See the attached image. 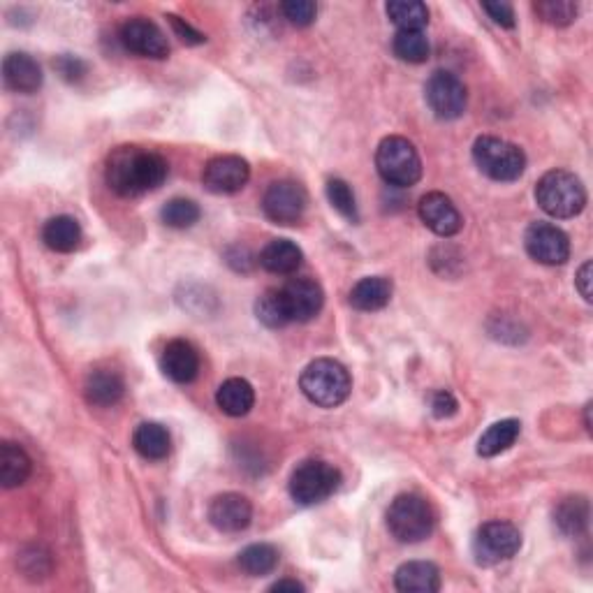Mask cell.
I'll use <instances>...</instances> for the list:
<instances>
[{
	"label": "cell",
	"instance_id": "obj_33",
	"mask_svg": "<svg viewBox=\"0 0 593 593\" xmlns=\"http://www.w3.org/2000/svg\"><path fill=\"white\" fill-rule=\"evenodd\" d=\"M255 316H258L262 325H267L269 329H281L285 325H290V318L288 313H285L281 299V290H267L265 295L258 299V304H255Z\"/></svg>",
	"mask_w": 593,
	"mask_h": 593
},
{
	"label": "cell",
	"instance_id": "obj_41",
	"mask_svg": "<svg viewBox=\"0 0 593 593\" xmlns=\"http://www.w3.org/2000/svg\"><path fill=\"white\" fill-rule=\"evenodd\" d=\"M459 411V404L455 399V394L448 390H438L434 397H431V413L438 420H445V417H452Z\"/></svg>",
	"mask_w": 593,
	"mask_h": 593
},
{
	"label": "cell",
	"instance_id": "obj_32",
	"mask_svg": "<svg viewBox=\"0 0 593 593\" xmlns=\"http://www.w3.org/2000/svg\"><path fill=\"white\" fill-rule=\"evenodd\" d=\"M202 211L200 207L193 200H186V197H174L163 207L160 211V218H163V223L167 228H174V230H188L193 228V225L200 221Z\"/></svg>",
	"mask_w": 593,
	"mask_h": 593
},
{
	"label": "cell",
	"instance_id": "obj_7",
	"mask_svg": "<svg viewBox=\"0 0 593 593\" xmlns=\"http://www.w3.org/2000/svg\"><path fill=\"white\" fill-rule=\"evenodd\" d=\"M341 485L339 468L322 459H309L292 471L290 496L299 505H316L327 501Z\"/></svg>",
	"mask_w": 593,
	"mask_h": 593
},
{
	"label": "cell",
	"instance_id": "obj_43",
	"mask_svg": "<svg viewBox=\"0 0 593 593\" xmlns=\"http://www.w3.org/2000/svg\"><path fill=\"white\" fill-rule=\"evenodd\" d=\"M577 290H580V295L587 299V302H591V262H584L580 272H577Z\"/></svg>",
	"mask_w": 593,
	"mask_h": 593
},
{
	"label": "cell",
	"instance_id": "obj_36",
	"mask_svg": "<svg viewBox=\"0 0 593 593\" xmlns=\"http://www.w3.org/2000/svg\"><path fill=\"white\" fill-rule=\"evenodd\" d=\"M19 568L28 580H45L51 573V554L45 547H26L19 556Z\"/></svg>",
	"mask_w": 593,
	"mask_h": 593
},
{
	"label": "cell",
	"instance_id": "obj_12",
	"mask_svg": "<svg viewBox=\"0 0 593 593\" xmlns=\"http://www.w3.org/2000/svg\"><path fill=\"white\" fill-rule=\"evenodd\" d=\"M121 45L126 47L130 54H137L142 58H153V61H163L170 56V42H167L165 33L153 24V21L144 17H133L121 26Z\"/></svg>",
	"mask_w": 593,
	"mask_h": 593
},
{
	"label": "cell",
	"instance_id": "obj_4",
	"mask_svg": "<svg viewBox=\"0 0 593 593\" xmlns=\"http://www.w3.org/2000/svg\"><path fill=\"white\" fill-rule=\"evenodd\" d=\"M536 202L552 218H575L587 207V188L573 172L552 170L538 181Z\"/></svg>",
	"mask_w": 593,
	"mask_h": 593
},
{
	"label": "cell",
	"instance_id": "obj_42",
	"mask_svg": "<svg viewBox=\"0 0 593 593\" xmlns=\"http://www.w3.org/2000/svg\"><path fill=\"white\" fill-rule=\"evenodd\" d=\"M228 265L234 269V272H251L253 267V255L248 248H241V246H234L228 251Z\"/></svg>",
	"mask_w": 593,
	"mask_h": 593
},
{
	"label": "cell",
	"instance_id": "obj_6",
	"mask_svg": "<svg viewBox=\"0 0 593 593\" xmlns=\"http://www.w3.org/2000/svg\"><path fill=\"white\" fill-rule=\"evenodd\" d=\"M376 167L385 183L394 188H411L422 179V160L406 137H385L376 149Z\"/></svg>",
	"mask_w": 593,
	"mask_h": 593
},
{
	"label": "cell",
	"instance_id": "obj_14",
	"mask_svg": "<svg viewBox=\"0 0 593 593\" xmlns=\"http://www.w3.org/2000/svg\"><path fill=\"white\" fill-rule=\"evenodd\" d=\"M281 299L290 322H309L322 311L325 292L313 278H292L281 288Z\"/></svg>",
	"mask_w": 593,
	"mask_h": 593
},
{
	"label": "cell",
	"instance_id": "obj_19",
	"mask_svg": "<svg viewBox=\"0 0 593 593\" xmlns=\"http://www.w3.org/2000/svg\"><path fill=\"white\" fill-rule=\"evenodd\" d=\"M86 401L98 408H112L126 394V380L114 369H95L86 376L84 383Z\"/></svg>",
	"mask_w": 593,
	"mask_h": 593
},
{
	"label": "cell",
	"instance_id": "obj_2",
	"mask_svg": "<svg viewBox=\"0 0 593 593\" xmlns=\"http://www.w3.org/2000/svg\"><path fill=\"white\" fill-rule=\"evenodd\" d=\"M299 387H302L304 397L320 408H336L343 401H348L350 390H353V380L346 366L329 357H320V360L311 362L302 371L299 378Z\"/></svg>",
	"mask_w": 593,
	"mask_h": 593
},
{
	"label": "cell",
	"instance_id": "obj_17",
	"mask_svg": "<svg viewBox=\"0 0 593 593\" xmlns=\"http://www.w3.org/2000/svg\"><path fill=\"white\" fill-rule=\"evenodd\" d=\"M160 371H163L172 383H193L197 373H200V353H197V348L190 341L174 339L163 348V355H160Z\"/></svg>",
	"mask_w": 593,
	"mask_h": 593
},
{
	"label": "cell",
	"instance_id": "obj_44",
	"mask_svg": "<svg viewBox=\"0 0 593 593\" xmlns=\"http://www.w3.org/2000/svg\"><path fill=\"white\" fill-rule=\"evenodd\" d=\"M269 591H306V587L302 582H297V580H278L276 584H272V587H269Z\"/></svg>",
	"mask_w": 593,
	"mask_h": 593
},
{
	"label": "cell",
	"instance_id": "obj_40",
	"mask_svg": "<svg viewBox=\"0 0 593 593\" xmlns=\"http://www.w3.org/2000/svg\"><path fill=\"white\" fill-rule=\"evenodd\" d=\"M482 10L489 14V19H494V24L503 28H515V10H512L510 3H503V0H496V3H482Z\"/></svg>",
	"mask_w": 593,
	"mask_h": 593
},
{
	"label": "cell",
	"instance_id": "obj_10",
	"mask_svg": "<svg viewBox=\"0 0 593 593\" xmlns=\"http://www.w3.org/2000/svg\"><path fill=\"white\" fill-rule=\"evenodd\" d=\"M424 98L431 112L441 121H455L468 107V93L464 82L452 72L438 70L427 79L424 86Z\"/></svg>",
	"mask_w": 593,
	"mask_h": 593
},
{
	"label": "cell",
	"instance_id": "obj_30",
	"mask_svg": "<svg viewBox=\"0 0 593 593\" xmlns=\"http://www.w3.org/2000/svg\"><path fill=\"white\" fill-rule=\"evenodd\" d=\"M278 561H281V554H278V549L269 543L248 545L246 549H241L237 559L239 568L251 577H265L269 573H274Z\"/></svg>",
	"mask_w": 593,
	"mask_h": 593
},
{
	"label": "cell",
	"instance_id": "obj_34",
	"mask_svg": "<svg viewBox=\"0 0 593 593\" xmlns=\"http://www.w3.org/2000/svg\"><path fill=\"white\" fill-rule=\"evenodd\" d=\"M327 200L339 214L350 223H360V211H357V200L353 188L343 179L327 181Z\"/></svg>",
	"mask_w": 593,
	"mask_h": 593
},
{
	"label": "cell",
	"instance_id": "obj_8",
	"mask_svg": "<svg viewBox=\"0 0 593 593\" xmlns=\"http://www.w3.org/2000/svg\"><path fill=\"white\" fill-rule=\"evenodd\" d=\"M522 549V533L515 524L494 522L482 524L473 538V556L478 566H496V563L508 561Z\"/></svg>",
	"mask_w": 593,
	"mask_h": 593
},
{
	"label": "cell",
	"instance_id": "obj_23",
	"mask_svg": "<svg viewBox=\"0 0 593 593\" xmlns=\"http://www.w3.org/2000/svg\"><path fill=\"white\" fill-rule=\"evenodd\" d=\"M33 461L26 455V450L21 445L5 441L0 445V482L5 489L21 487L31 478Z\"/></svg>",
	"mask_w": 593,
	"mask_h": 593
},
{
	"label": "cell",
	"instance_id": "obj_18",
	"mask_svg": "<svg viewBox=\"0 0 593 593\" xmlns=\"http://www.w3.org/2000/svg\"><path fill=\"white\" fill-rule=\"evenodd\" d=\"M3 82L7 91L31 95L40 91L45 75H42L40 63L33 56L24 54V51H14V54H7L3 61Z\"/></svg>",
	"mask_w": 593,
	"mask_h": 593
},
{
	"label": "cell",
	"instance_id": "obj_31",
	"mask_svg": "<svg viewBox=\"0 0 593 593\" xmlns=\"http://www.w3.org/2000/svg\"><path fill=\"white\" fill-rule=\"evenodd\" d=\"M394 56L404 63L420 65L429 58L431 45L422 31H399L392 40Z\"/></svg>",
	"mask_w": 593,
	"mask_h": 593
},
{
	"label": "cell",
	"instance_id": "obj_29",
	"mask_svg": "<svg viewBox=\"0 0 593 593\" xmlns=\"http://www.w3.org/2000/svg\"><path fill=\"white\" fill-rule=\"evenodd\" d=\"M385 12L399 31H422L429 24V7L420 0H390Z\"/></svg>",
	"mask_w": 593,
	"mask_h": 593
},
{
	"label": "cell",
	"instance_id": "obj_24",
	"mask_svg": "<svg viewBox=\"0 0 593 593\" xmlns=\"http://www.w3.org/2000/svg\"><path fill=\"white\" fill-rule=\"evenodd\" d=\"M216 404L225 415L230 417H244L251 413L255 406V390L253 385L244 378H228L218 387Z\"/></svg>",
	"mask_w": 593,
	"mask_h": 593
},
{
	"label": "cell",
	"instance_id": "obj_5",
	"mask_svg": "<svg viewBox=\"0 0 593 593\" xmlns=\"http://www.w3.org/2000/svg\"><path fill=\"white\" fill-rule=\"evenodd\" d=\"M473 160L485 177L494 181H517L526 170V156L508 139L482 135L473 144Z\"/></svg>",
	"mask_w": 593,
	"mask_h": 593
},
{
	"label": "cell",
	"instance_id": "obj_20",
	"mask_svg": "<svg viewBox=\"0 0 593 593\" xmlns=\"http://www.w3.org/2000/svg\"><path fill=\"white\" fill-rule=\"evenodd\" d=\"M394 587L404 593H436L441 589V570L431 561L401 563L394 573Z\"/></svg>",
	"mask_w": 593,
	"mask_h": 593
},
{
	"label": "cell",
	"instance_id": "obj_21",
	"mask_svg": "<svg viewBox=\"0 0 593 593\" xmlns=\"http://www.w3.org/2000/svg\"><path fill=\"white\" fill-rule=\"evenodd\" d=\"M392 281L385 276H366L357 281L350 290L348 302L353 309L362 313H373L385 309L392 299Z\"/></svg>",
	"mask_w": 593,
	"mask_h": 593
},
{
	"label": "cell",
	"instance_id": "obj_22",
	"mask_svg": "<svg viewBox=\"0 0 593 593\" xmlns=\"http://www.w3.org/2000/svg\"><path fill=\"white\" fill-rule=\"evenodd\" d=\"M304 253L295 241L290 239H274L262 248L260 253V267L267 269L269 274H278V276H288L295 274L299 267H302Z\"/></svg>",
	"mask_w": 593,
	"mask_h": 593
},
{
	"label": "cell",
	"instance_id": "obj_28",
	"mask_svg": "<svg viewBox=\"0 0 593 593\" xmlns=\"http://www.w3.org/2000/svg\"><path fill=\"white\" fill-rule=\"evenodd\" d=\"M522 434V422L519 420H501V422H494L492 427H489L485 434L480 436L478 441V455L480 457H496L501 455V452L510 450L515 441Z\"/></svg>",
	"mask_w": 593,
	"mask_h": 593
},
{
	"label": "cell",
	"instance_id": "obj_1",
	"mask_svg": "<svg viewBox=\"0 0 593 593\" xmlns=\"http://www.w3.org/2000/svg\"><path fill=\"white\" fill-rule=\"evenodd\" d=\"M170 165L156 151L126 144L109 153L105 179L119 197H142L163 186Z\"/></svg>",
	"mask_w": 593,
	"mask_h": 593
},
{
	"label": "cell",
	"instance_id": "obj_3",
	"mask_svg": "<svg viewBox=\"0 0 593 593\" xmlns=\"http://www.w3.org/2000/svg\"><path fill=\"white\" fill-rule=\"evenodd\" d=\"M387 531L399 543L415 545L427 540L436 529V512L427 499L417 494H401L390 503L385 515Z\"/></svg>",
	"mask_w": 593,
	"mask_h": 593
},
{
	"label": "cell",
	"instance_id": "obj_9",
	"mask_svg": "<svg viewBox=\"0 0 593 593\" xmlns=\"http://www.w3.org/2000/svg\"><path fill=\"white\" fill-rule=\"evenodd\" d=\"M309 195L302 183L281 179L274 181L262 197V211L276 225H297L306 214Z\"/></svg>",
	"mask_w": 593,
	"mask_h": 593
},
{
	"label": "cell",
	"instance_id": "obj_27",
	"mask_svg": "<svg viewBox=\"0 0 593 593\" xmlns=\"http://www.w3.org/2000/svg\"><path fill=\"white\" fill-rule=\"evenodd\" d=\"M42 239L51 251L72 253L82 244V228L72 216H54L45 223Z\"/></svg>",
	"mask_w": 593,
	"mask_h": 593
},
{
	"label": "cell",
	"instance_id": "obj_37",
	"mask_svg": "<svg viewBox=\"0 0 593 593\" xmlns=\"http://www.w3.org/2000/svg\"><path fill=\"white\" fill-rule=\"evenodd\" d=\"M281 12L283 17L297 28L311 26L318 17V7L316 3H311V0H285L281 5Z\"/></svg>",
	"mask_w": 593,
	"mask_h": 593
},
{
	"label": "cell",
	"instance_id": "obj_26",
	"mask_svg": "<svg viewBox=\"0 0 593 593\" xmlns=\"http://www.w3.org/2000/svg\"><path fill=\"white\" fill-rule=\"evenodd\" d=\"M133 445L144 459L160 461V459H165L167 455H170L172 438H170V431H167L163 424L144 422L135 429Z\"/></svg>",
	"mask_w": 593,
	"mask_h": 593
},
{
	"label": "cell",
	"instance_id": "obj_16",
	"mask_svg": "<svg viewBox=\"0 0 593 593\" xmlns=\"http://www.w3.org/2000/svg\"><path fill=\"white\" fill-rule=\"evenodd\" d=\"M209 522L223 533H241L253 522V505L237 492L218 494L209 503Z\"/></svg>",
	"mask_w": 593,
	"mask_h": 593
},
{
	"label": "cell",
	"instance_id": "obj_38",
	"mask_svg": "<svg viewBox=\"0 0 593 593\" xmlns=\"http://www.w3.org/2000/svg\"><path fill=\"white\" fill-rule=\"evenodd\" d=\"M165 19L170 21V26H172L174 35H177V38L183 42V45H188V47H197V45H204V42H207V35L197 31V28L190 26L186 19L177 17V14H167Z\"/></svg>",
	"mask_w": 593,
	"mask_h": 593
},
{
	"label": "cell",
	"instance_id": "obj_15",
	"mask_svg": "<svg viewBox=\"0 0 593 593\" xmlns=\"http://www.w3.org/2000/svg\"><path fill=\"white\" fill-rule=\"evenodd\" d=\"M417 214H420V221L427 225V228L438 234V237H455L464 225V218H461L459 209L455 202L450 200L445 193H427L417 204Z\"/></svg>",
	"mask_w": 593,
	"mask_h": 593
},
{
	"label": "cell",
	"instance_id": "obj_13",
	"mask_svg": "<svg viewBox=\"0 0 593 593\" xmlns=\"http://www.w3.org/2000/svg\"><path fill=\"white\" fill-rule=\"evenodd\" d=\"M251 179V165L241 156L211 158L202 172V183L214 195H234Z\"/></svg>",
	"mask_w": 593,
	"mask_h": 593
},
{
	"label": "cell",
	"instance_id": "obj_35",
	"mask_svg": "<svg viewBox=\"0 0 593 593\" xmlns=\"http://www.w3.org/2000/svg\"><path fill=\"white\" fill-rule=\"evenodd\" d=\"M533 10L552 26H570L577 19V5L570 0H538L533 3Z\"/></svg>",
	"mask_w": 593,
	"mask_h": 593
},
{
	"label": "cell",
	"instance_id": "obj_11",
	"mask_svg": "<svg viewBox=\"0 0 593 593\" xmlns=\"http://www.w3.org/2000/svg\"><path fill=\"white\" fill-rule=\"evenodd\" d=\"M526 253L540 265L556 267L566 265L570 258V239L561 228H556L552 223H533L524 234Z\"/></svg>",
	"mask_w": 593,
	"mask_h": 593
},
{
	"label": "cell",
	"instance_id": "obj_39",
	"mask_svg": "<svg viewBox=\"0 0 593 593\" xmlns=\"http://www.w3.org/2000/svg\"><path fill=\"white\" fill-rule=\"evenodd\" d=\"M54 68L58 75H61L63 79H68V82H79L86 75V63L82 61V58L77 56H58L54 61Z\"/></svg>",
	"mask_w": 593,
	"mask_h": 593
},
{
	"label": "cell",
	"instance_id": "obj_25",
	"mask_svg": "<svg viewBox=\"0 0 593 593\" xmlns=\"http://www.w3.org/2000/svg\"><path fill=\"white\" fill-rule=\"evenodd\" d=\"M589 501L584 496H568L554 508V524L563 536L577 538L587 531L589 526Z\"/></svg>",
	"mask_w": 593,
	"mask_h": 593
}]
</instances>
